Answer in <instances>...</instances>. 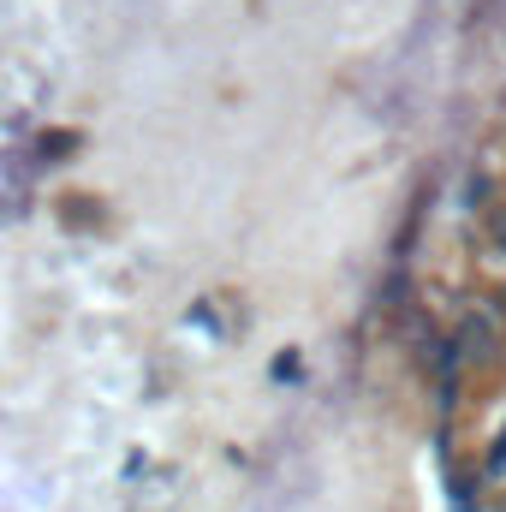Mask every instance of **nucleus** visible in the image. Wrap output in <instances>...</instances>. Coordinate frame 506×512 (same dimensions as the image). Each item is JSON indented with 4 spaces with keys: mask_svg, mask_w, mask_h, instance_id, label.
<instances>
[{
    "mask_svg": "<svg viewBox=\"0 0 506 512\" xmlns=\"http://www.w3.org/2000/svg\"><path fill=\"white\" fill-rule=\"evenodd\" d=\"M459 352H465L471 364H495V358H501V334H495V322H489L483 310H471V316L459 322Z\"/></svg>",
    "mask_w": 506,
    "mask_h": 512,
    "instance_id": "obj_1",
    "label": "nucleus"
},
{
    "mask_svg": "<svg viewBox=\"0 0 506 512\" xmlns=\"http://www.w3.org/2000/svg\"><path fill=\"white\" fill-rule=\"evenodd\" d=\"M66 149H78L72 131H48V137H42V155H66Z\"/></svg>",
    "mask_w": 506,
    "mask_h": 512,
    "instance_id": "obj_2",
    "label": "nucleus"
},
{
    "mask_svg": "<svg viewBox=\"0 0 506 512\" xmlns=\"http://www.w3.org/2000/svg\"><path fill=\"white\" fill-rule=\"evenodd\" d=\"M489 471H506V441H495V453H489Z\"/></svg>",
    "mask_w": 506,
    "mask_h": 512,
    "instance_id": "obj_3",
    "label": "nucleus"
},
{
    "mask_svg": "<svg viewBox=\"0 0 506 512\" xmlns=\"http://www.w3.org/2000/svg\"><path fill=\"white\" fill-rule=\"evenodd\" d=\"M489 310H495V316H501V322H506V292H501V298H495V304H489Z\"/></svg>",
    "mask_w": 506,
    "mask_h": 512,
    "instance_id": "obj_4",
    "label": "nucleus"
}]
</instances>
